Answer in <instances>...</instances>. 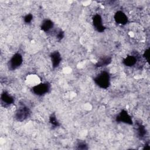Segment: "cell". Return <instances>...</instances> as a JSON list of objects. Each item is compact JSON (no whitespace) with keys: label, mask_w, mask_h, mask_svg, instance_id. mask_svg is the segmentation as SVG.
I'll return each instance as SVG.
<instances>
[{"label":"cell","mask_w":150,"mask_h":150,"mask_svg":"<svg viewBox=\"0 0 150 150\" xmlns=\"http://www.w3.org/2000/svg\"><path fill=\"white\" fill-rule=\"evenodd\" d=\"M115 120L118 122H122L124 124L132 125L133 121L131 118V117L128 113V112L125 110H122L116 117Z\"/></svg>","instance_id":"obj_5"},{"label":"cell","mask_w":150,"mask_h":150,"mask_svg":"<svg viewBox=\"0 0 150 150\" xmlns=\"http://www.w3.org/2000/svg\"><path fill=\"white\" fill-rule=\"evenodd\" d=\"M54 26L53 22L50 19H45L44 20L40 25V29L43 32H47L51 30Z\"/></svg>","instance_id":"obj_12"},{"label":"cell","mask_w":150,"mask_h":150,"mask_svg":"<svg viewBox=\"0 0 150 150\" xmlns=\"http://www.w3.org/2000/svg\"><path fill=\"white\" fill-rule=\"evenodd\" d=\"M23 62V57L19 53H16L8 62V67L10 70H15L18 68Z\"/></svg>","instance_id":"obj_4"},{"label":"cell","mask_w":150,"mask_h":150,"mask_svg":"<svg viewBox=\"0 0 150 150\" xmlns=\"http://www.w3.org/2000/svg\"><path fill=\"white\" fill-rule=\"evenodd\" d=\"M114 18L117 23L121 25H124L128 22L127 16L121 11H118L116 12L114 14Z\"/></svg>","instance_id":"obj_8"},{"label":"cell","mask_w":150,"mask_h":150,"mask_svg":"<svg viewBox=\"0 0 150 150\" xmlns=\"http://www.w3.org/2000/svg\"><path fill=\"white\" fill-rule=\"evenodd\" d=\"M14 97L7 91H3L1 95V103L2 106L6 107L14 103Z\"/></svg>","instance_id":"obj_7"},{"label":"cell","mask_w":150,"mask_h":150,"mask_svg":"<svg viewBox=\"0 0 150 150\" xmlns=\"http://www.w3.org/2000/svg\"><path fill=\"white\" fill-rule=\"evenodd\" d=\"M49 122L54 127H57L60 126V123L57 121L56 115L54 113H53L50 115L49 117Z\"/></svg>","instance_id":"obj_14"},{"label":"cell","mask_w":150,"mask_h":150,"mask_svg":"<svg viewBox=\"0 0 150 150\" xmlns=\"http://www.w3.org/2000/svg\"><path fill=\"white\" fill-rule=\"evenodd\" d=\"M137 62V59L135 56L129 55L127 56L123 60V64L128 67L134 66Z\"/></svg>","instance_id":"obj_13"},{"label":"cell","mask_w":150,"mask_h":150,"mask_svg":"<svg viewBox=\"0 0 150 150\" xmlns=\"http://www.w3.org/2000/svg\"><path fill=\"white\" fill-rule=\"evenodd\" d=\"M50 57L51 59L53 68L55 69L57 67L59 66L62 60V57L60 53L57 50L54 51L51 53Z\"/></svg>","instance_id":"obj_9"},{"label":"cell","mask_w":150,"mask_h":150,"mask_svg":"<svg viewBox=\"0 0 150 150\" xmlns=\"http://www.w3.org/2000/svg\"><path fill=\"white\" fill-rule=\"evenodd\" d=\"M76 149H87L88 146L85 142L80 141L77 144Z\"/></svg>","instance_id":"obj_15"},{"label":"cell","mask_w":150,"mask_h":150,"mask_svg":"<svg viewBox=\"0 0 150 150\" xmlns=\"http://www.w3.org/2000/svg\"><path fill=\"white\" fill-rule=\"evenodd\" d=\"M144 57L145 58V59L146 60L147 62H149V48H148V49H146L144 54H143Z\"/></svg>","instance_id":"obj_18"},{"label":"cell","mask_w":150,"mask_h":150,"mask_svg":"<svg viewBox=\"0 0 150 150\" xmlns=\"http://www.w3.org/2000/svg\"><path fill=\"white\" fill-rule=\"evenodd\" d=\"M30 115V110L23 103H19L15 114V119L20 122L26 120Z\"/></svg>","instance_id":"obj_2"},{"label":"cell","mask_w":150,"mask_h":150,"mask_svg":"<svg viewBox=\"0 0 150 150\" xmlns=\"http://www.w3.org/2000/svg\"><path fill=\"white\" fill-rule=\"evenodd\" d=\"M50 89V84L49 83H42L32 87L31 91L35 95L42 96L49 93Z\"/></svg>","instance_id":"obj_3"},{"label":"cell","mask_w":150,"mask_h":150,"mask_svg":"<svg viewBox=\"0 0 150 150\" xmlns=\"http://www.w3.org/2000/svg\"><path fill=\"white\" fill-rule=\"evenodd\" d=\"M56 38L59 40H61L64 38V32L62 29H60L59 30H58L57 32V33H56Z\"/></svg>","instance_id":"obj_17"},{"label":"cell","mask_w":150,"mask_h":150,"mask_svg":"<svg viewBox=\"0 0 150 150\" xmlns=\"http://www.w3.org/2000/svg\"><path fill=\"white\" fill-rule=\"evenodd\" d=\"M93 24L95 29L98 32H103L105 27L103 25L101 16L99 14H96L93 18Z\"/></svg>","instance_id":"obj_6"},{"label":"cell","mask_w":150,"mask_h":150,"mask_svg":"<svg viewBox=\"0 0 150 150\" xmlns=\"http://www.w3.org/2000/svg\"><path fill=\"white\" fill-rule=\"evenodd\" d=\"M33 19V15L31 13H28L26 15H25L23 18L24 22L26 23H29L31 22V21Z\"/></svg>","instance_id":"obj_16"},{"label":"cell","mask_w":150,"mask_h":150,"mask_svg":"<svg viewBox=\"0 0 150 150\" xmlns=\"http://www.w3.org/2000/svg\"><path fill=\"white\" fill-rule=\"evenodd\" d=\"M94 81L99 87L106 89L110 86V76L107 71H103L94 78Z\"/></svg>","instance_id":"obj_1"},{"label":"cell","mask_w":150,"mask_h":150,"mask_svg":"<svg viewBox=\"0 0 150 150\" xmlns=\"http://www.w3.org/2000/svg\"><path fill=\"white\" fill-rule=\"evenodd\" d=\"M136 130L137 132V135L138 137L140 139L144 138L146 134V130L144 125L142 124V123L139 122H136Z\"/></svg>","instance_id":"obj_10"},{"label":"cell","mask_w":150,"mask_h":150,"mask_svg":"<svg viewBox=\"0 0 150 150\" xmlns=\"http://www.w3.org/2000/svg\"><path fill=\"white\" fill-rule=\"evenodd\" d=\"M112 61V59L110 56H104L100 57L96 64V67H101L107 66L111 63Z\"/></svg>","instance_id":"obj_11"}]
</instances>
